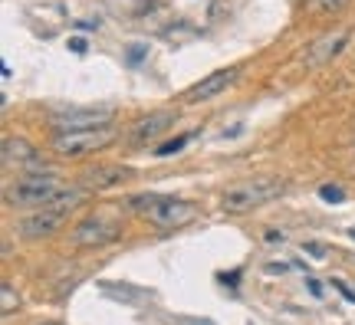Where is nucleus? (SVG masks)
Masks as SVG:
<instances>
[{"label":"nucleus","instance_id":"nucleus-25","mask_svg":"<svg viewBox=\"0 0 355 325\" xmlns=\"http://www.w3.org/2000/svg\"><path fill=\"white\" fill-rule=\"evenodd\" d=\"M349 237H352V240H355V227H352V230H349Z\"/></svg>","mask_w":355,"mask_h":325},{"label":"nucleus","instance_id":"nucleus-12","mask_svg":"<svg viewBox=\"0 0 355 325\" xmlns=\"http://www.w3.org/2000/svg\"><path fill=\"white\" fill-rule=\"evenodd\" d=\"M345 39H349V33H339V37H322L313 50L306 53V66H313V69H316V66H326L332 56L345 46Z\"/></svg>","mask_w":355,"mask_h":325},{"label":"nucleus","instance_id":"nucleus-14","mask_svg":"<svg viewBox=\"0 0 355 325\" xmlns=\"http://www.w3.org/2000/svg\"><path fill=\"white\" fill-rule=\"evenodd\" d=\"M188 141H191V135H188V132H184V135H178V138H171V141H165L162 148H155V155H158V158H168V155H175V151H181V148H184Z\"/></svg>","mask_w":355,"mask_h":325},{"label":"nucleus","instance_id":"nucleus-22","mask_svg":"<svg viewBox=\"0 0 355 325\" xmlns=\"http://www.w3.org/2000/svg\"><path fill=\"white\" fill-rule=\"evenodd\" d=\"M178 322L181 325H214V322H207V319H188V315H184V319H178Z\"/></svg>","mask_w":355,"mask_h":325},{"label":"nucleus","instance_id":"nucleus-17","mask_svg":"<svg viewBox=\"0 0 355 325\" xmlns=\"http://www.w3.org/2000/svg\"><path fill=\"white\" fill-rule=\"evenodd\" d=\"M332 286L339 289V292H343V296H345V299H349V302H355V289H349V286H345V283H343V279H332Z\"/></svg>","mask_w":355,"mask_h":325},{"label":"nucleus","instance_id":"nucleus-6","mask_svg":"<svg viewBox=\"0 0 355 325\" xmlns=\"http://www.w3.org/2000/svg\"><path fill=\"white\" fill-rule=\"evenodd\" d=\"M66 217H69V211H60V207H43V211L26 213L24 220L17 224V234H20V237H26V240L50 237V234H56V230L63 227Z\"/></svg>","mask_w":355,"mask_h":325},{"label":"nucleus","instance_id":"nucleus-20","mask_svg":"<svg viewBox=\"0 0 355 325\" xmlns=\"http://www.w3.org/2000/svg\"><path fill=\"white\" fill-rule=\"evenodd\" d=\"M290 263H266V273H286Z\"/></svg>","mask_w":355,"mask_h":325},{"label":"nucleus","instance_id":"nucleus-7","mask_svg":"<svg viewBox=\"0 0 355 325\" xmlns=\"http://www.w3.org/2000/svg\"><path fill=\"white\" fill-rule=\"evenodd\" d=\"M0 158H3V168H7V171H30V175L43 164L40 148H33L26 138H3Z\"/></svg>","mask_w":355,"mask_h":325},{"label":"nucleus","instance_id":"nucleus-9","mask_svg":"<svg viewBox=\"0 0 355 325\" xmlns=\"http://www.w3.org/2000/svg\"><path fill=\"white\" fill-rule=\"evenodd\" d=\"M112 240H119V227L102 220V217H89V220H79L73 227V243L76 247H105Z\"/></svg>","mask_w":355,"mask_h":325},{"label":"nucleus","instance_id":"nucleus-13","mask_svg":"<svg viewBox=\"0 0 355 325\" xmlns=\"http://www.w3.org/2000/svg\"><path fill=\"white\" fill-rule=\"evenodd\" d=\"M17 309H20V296L13 292L10 283H3V286H0V313H3V315H13Z\"/></svg>","mask_w":355,"mask_h":325},{"label":"nucleus","instance_id":"nucleus-10","mask_svg":"<svg viewBox=\"0 0 355 325\" xmlns=\"http://www.w3.org/2000/svg\"><path fill=\"white\" fill-rule=\"evenodd\" d=\"M171 122H175V112H168V109H162V112H152V115H145L139 125L132 128L128 141H132L135 148H141V145L155 141L158 135H165L168 128H171Z\"/></svg>","mask_w":355,"mask_h":325},{"label":"nucleus","instance_id":"nucleus-16","mask_svg":"<svg viewBox=\"0 0 355 325\" xmlns=\"http://www.w3.org/2000/svg\"><path fill=\"white\" fill-rule=\"evenodd\" d=\"M345 3H349V0H313V7L322 13H339Z\"/></svg>","mask_w":355,"mask_h":325},{"label":"nucleus","instance_id":"nucleus-11","mask_svg":"<svg viewBox=\"0 0 355 325\" xmlns=\"http://www.w3.org/2000/svg\"><path fill=\"white\" fill-rule=\"evenodd\" d=\"M132 177V168H122V164H102V168H89L86 171V188L92 191H105V188H119Z\"/></svg>","mask_w":355,"mask_h":325},{"label":"nucleus","instance_id":"nucleus-21","mask_svg":"<svg viewBox=\"0 0 355 325\" xmlns=\"http://www.w3.org/2000/svg\"><path fill=\"white\" fill-rule=\"evenodd\" d=\"M306 286H309V292H313V296H322V286H319L313 276H306Z\"/></svg>","mask_w":355,"mask_h":325},{"label":"nucleus","instance_id":"nucleus-1","mask_svg":"<svg viewBox=\"0 0 355 325\" xmlns=\"http://www.w3.org/2000/svg\"><path fill=\"white\" fill-rule=\"evenodd\" d=\"M132 211H139L145 220H152L155 227H165V230H175V227H184L198 217V207L184 197H162V194H139V197L128 200Z\"/></svg>","mask_w":355,"mask_h":325},{"label":"nucleus","instance_id":"nucleus-4","mask_svg":"<svg viewBox=\"0 0 355 325\" xmlns=\"http://www.w3.org/2000/svg\"><path fill=\"white\" fill-rule=\"evenodd\" d=\"M115 132L112 128H89V132H60L53 138V155L56 158H66V161H76V158H86V155H96L105 145H112Z\"/></svg>","mask_w":355,"mask_h":325},{"label":"nucleus","instance_id":"nucleus-15","mask_svg":"<svg viewBox=\"0 0 355 325\" xmlns=\"http://www.w3.org/2000/svg\"><path fill=\"white\" fill-rule=\"evenodd\" d=\"M319 197L329 200V204H343V200H345V191L339 188V184H322V188H319Z\"/></svg>","mask_w":355,"mask_h":325},{"label":"nucleus","instance_id":"nucleus-19","mask_svg":"<svg viewBox=\"0 0 355 325\" xmlns=\"http://www.w3.org/2000/svg\"><path fill=\"white\" fill-rule=\"evenodd\" d=\"M303 250H306V253H313V256H316V260H322V256H326V250H322V247H319V243H306Z\"/></svg>","mask_w":355,"mask_h":325},{"label":"nucleus","instance_id":"nucleus-24","mask_svg":"<svg viewBox=\"0 0 355 325\" xmlns=\"http://www.w3.org/2000/svg\"><path fill=\"white\" fill-rule=\"evenodd\" d=\"M40 325H66V322H56V319H50V322H40Z\"/></svg>","mask_w":355,"mask_h":325},{"label":"nucleus","instance_id":"nucleus-3","mask_svg":"<svg viewBox=\"0 0 355 325\" xmlns=\"http://www.w3.org/2000/svg\"><path fill=\"white\" fill-rule=\"evenodd\" d=\"M283 194V181L277 177H257V181H247V184H234V188L224 191L220 197V211L224 213H247L254 207H263L273 197Z\"/></svg>","mask_w":355,"mask_h":325},{"label":"nucleus","instance_id":"nucleus-2","mask_svg":"<svg viewBox=\"0 0 355 325\" xmlns=\"http://www.w3.org/2000/svg\"><path fill=\"white\" fill-rule=\"evenodd\" d=\"M63 191L60 184V177L53 175V171H33V175H24L17 184L3 191V197L10 207H33V211H43V207H50L53 197Z\"/></svg>","mask_w":355,"mask_h":325},{"label":"nucleus","instance_id":"nucleus-18","mask_svg":"<svg viewBox=\"0 0 355 325\" xmlns=\"http://www.w3.org/2000/svg\"><path fill=\"white\" fill-rule=\"evenodd\" d=\"M69 50H73V53H86V39L73 37V39H69Z\"/></svg>","mask_w":355,"mask_h":325},{"label":"nucleus","instance_id":"nucleus-5","mask_svg":"<svg viewBox=\"0 0 355 325\" xmlns=\"http://www.w3.org/2000/svg\"><path fill=\"white\" fill-rule=\"evenodd\" d=\"M115 109L112 105H83V109H63L53 115V128L60 132H89V128H109Z\"/></svg>","mask_w":355,"mask_h":325},{"label":"nucleus","instance_id":"nucleus-8","mask_svg":"<svg viewBox=\"0 0 355 325\" xmlns=\"http://www.w3.org/2000/svg\"><path fill=\"white\" fill-rule=\"evenodd\" d=\"M237 76H241V69H237V66H227V69H217V73L204 76L201 82H194L191 89H184V102H188V105H198V102L214 99V96H220L227 86H234V82H237Z\"/></svg>","mask_w":355,"mask_h":325},{"label":"nucleus","instance_id":"nucleus-23","mask_svg":"<svg viewBox=\"0 0 355 325\" xmlns=\"http://www.w3.org/2000/svg\"><path fill=\"white\" fill-rule=\"evenodd\" d=\"M145 50H148V46H135V50L128 53V60H132V63H135V60H141V53H145Z\"/></svg>","mask_w":355,"mask_h":325}]
</instances>
